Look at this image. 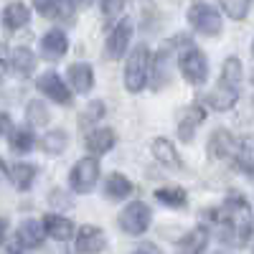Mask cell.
Wrapping results in <instances>:
<instances>
[{
	"instance_id": "6da1fadb",
	"label": "cell",
	"mask_w": 254,
	"mask_h": 254,
	"mask_svg": "<svg viewBox=\"0 0 254 254\" xmlns=\"http://www.w3.org/2000/svg\"><path fill=\"white\" fill-rule=\"evenodd\" d=\"M147 66H150V51L147 46H135V51L127 56L125 64V87L127 92H140L145 84H147Z\"/></svg>"
},
{
	"instance_id": "7a4b0ae2",
	"label": "cell",
	"mask_w": 254,
	"mask_h": 254,
	"mask_svg": "<svg viewBox=\"0 0 254 254\" xmlns=\"http://www.w3.org/2000/svg\"><path fill=\"white\" fill-rule=\"evenodd\" d=\"M150 206L142 203V201H132V203H127L122 211H120V229L125 231V234H130V237H140L147 231V226H150Z\"/></svg>"
},
{
	"instance_id": "3957f363",
	"label": "cell",
	"mask_w": 254,
	"mask_h": 254,
	"mask_svg": "<svg viewBox=\"0 0 254 254\" xmlns=\"http://www.w3.org/2000/svg\"><path fill=\"white\" fill-rule=\"evenodd\" d=\"M188 23L190 28H196L201 36H219L221 33V15L216 8H211L206 3H196L188 10Z\"/></svg>"
},
{
	"instance_id": "277c9868",
	"label": "cell",
	"mask_w": 254,
	"mask_h": 254,
	"mask_svg": "<svg viewBox=\"0 0 254 254\" xmlns=\"http://www.w3.org/2000/svg\"><path fill=\"white\" fill-rule=\"evenodd\" d=\"M178 69L186 76V81L198 87V84H203L208 79V59L198 49H188L178 56Z\"/></svg>"
},
{
	"instance_id": "5b68a950",
	"label": "cell",
	"mask_w": 254,
	"mask_h": 254,
	"mask_svg": "<svg viewBox=\"0 0 254 254\" xmlns=\"http://www.w3.org/2000/svg\"><path fill=\"white\" fill-rule=\"evenodd\" d=\"M97 178H99V160L92 155V158H81L69 173V183L76 193H89V190L97 186Z\"/></svg>"
},
{
	"instance_id": "8992f818",
	"label": "cell",
	"mask_w": 254,
	"mask_h": 254,
	"mask_svg": "<svg viewBox=\"0 0 254 254\" xmlns=\"http://www.w3.org/2000/svg\"><path fill=\"white\" fill-rule=\"evenodd\" d=\"M130 36H132V20L122 18L120 23L115 26V31L107 36V44H104V54H107V59H112V61L122 59L127 46H130Z\"/></svg>"
},
{
	"instance_id": "52a82bcc",
	"label": "cell",
	"mask_w": 254,
	"mask_h": 254,
	"mask_svg": "<svg viewBox=\"0 0 254 254\" xmlns=\"http://www.w3.org/2000/svg\"><path fill=\"white\" fill-rule=\"evenodd\" d=\"M36 87H38L41 94L49 97V99H54L56 104H69V102H71V92H69V87L64 84V79H61L56 71L41 74L38 81H36Z\"/></svg>"
},
{
	"instance_id": "ba28073f",
	"label": "cell",
	"mask_w": 254,
	"mask_h": 254,
	"mask_svg": "<svg viewBox=\"0 0 254 254\" xmlns=\"http://www.w3.org/2000/svg\"><path fill=\"white\" fill-rule=\"evenodd\" d=\"M104 247H107V234L99 226L87 224L76 231V252L79 254H99V252H104Z\"/></svg>"
},
{
	"instance_id": "9c48e42d",
	"label": "cell",
	"mask_w": 254,
	"mask_h": 254,
	"mask_svg": "<svg viewBox=\"0 0 254 254\" xmlns=\"http://www.w3.org/2000/svg\"><path fill=\"white\" fill-rule=\"evenodd\" d=\"M15 239H18V247L20 249H38L41 244H44V239H46L44 224L36 221V219H26L23 224L18 226Z\"/></svg>"
},
{
	"instance_id": "30bf717a",
	"label": "cell",
	"mask_w": 254,
	"mask_h": 254,
	"mask_svg": "<svg viewBox=\"0 0 254 254\" xmlns=\"http://www.w3.org/2000/svg\"><path fill=\"white\" fill-rule=\"evenodd\" d=\"M208 247V229L196 226L176 242V254H203Z\"/></svg>"
},
{
	"instance_id": "8fae6325",
	"label": "cell",
	"mask_w": 254,
	"mask_h": 254,
	"mask_svg": "<svg viewBox=\"0 0 254 254\" xmlns=\"http://www.w3.org/2000/svg\"><path fill=\"white\" fill-rule=\"evenodd\" d=\"M41 224H44L46 237H51L56 242H69L74 237V221L61 214H46Z\"/></svg>"
},
{
	"instance_id": "7c38bea8",
	"label": "cell",
	"mask_w": 254,
	"mask_h": 254,
	"mask_svg": "<svg viewBox=\"0 0 254 254\" xmlns=\"http://www.w3.org/2000/svg\"><path fill=\"white\" fill-rule=\"evenodd\" d=\"M69 49V38L64 31H49L41 38V56L46 61H59Z\"/></svg>"
},
{
	"instance_id": "4fadbf2b",
	"label": "cell",
	"mask_w": 254,
	"mask_h": 254,
	"mask_svg": "<svg viewBox=\"0 0 254 254\" xmlns=\"http://www.w3.org/2000/svg\"><path fill=\"white\" fill-rule=\"evenodd\" d=\"M117 142V135L115 130H110V127H99V130H92L87 135V140H84V145H87V150L92 155H104V153H110L112 147Z\"/></svg>"
},
{
	"instance_id": "5bb4252c",
	"label": "cell",
	"mask_w": 254,
	"mask_h": 254,
	"mask_svg": "<svg viewBox=\"0 0 254 254\" xmlns=\"http://www.w3.org/2000/svg\"><path fill=\"white\" fill-rule=\"evenodd\" d=\"M203 122V110L198 107V104H188V107L181 112L178 117V137L183 142H190V137H193L196 127Z\"/></svg>"
},
{
	"instance_id": "9a60e30c",
	"label": "cell",
	"mask_w": 254,
	"mask_h": 254,
	"mask_svg": "<svg viewBox=\"0 0 254 254\" xmlns=\"http://www.w3.org/2000/svg\"><path fill=\"white\" fill-rule=\"evenodd\" d=\"M234 137H231L229 130H216L214 135L208 137V145H206V150H208V158L211 160H221L226 158L231 150H234Z\"/></svg>"
},
{
	"instance_id": "2e32d148",
	"label": "cell",
	"mask_w": 254,
	"mask_h": 254,
	"mask_svg": "<svg viewBox=\"0 0 254 254\" xmlns=\"http://www.w3.org/2000/svg\"><path fill=\"white\" fill-rule=\"evenodd\" d=\"M66 74H69V84L74 87V92L87 94L94 87V71L89 64H71Z\"/></svg>"
},
{
	"instance_id": "e0dca14e",
	"label": "cell",
	"mask_w": 254,
	"mask_h": 254,
	"mask_svg": "<svg viewBox=\"0 0 254 254\" xmlns=\"http://www.w3.org/2000/svg\"><path fill=\"white\" fill-rule=\"evenodd\" d=\"M153 155L158 158V163H163L165 168H181V155L178 150L173 147V142L168 140V137H155L153 142Z\"/></svg>"
},
{
	"instance_id": "ac0fdd59",
	"label": "cell",
	"mask_w": 254,
	"mask_h": 254,
	"mask_svg": "<svg viewBox=\"0 0 254 254\" xmlns=\"http://www.w3.org/2000/svg\"><path fill=\"white\" fill-rule=\"evenodd\" d=\"M132 183H130V178L127 176H122V173H112L110 178H107V183H104V196L107 198H112V201H122V198H127V196H132Z\"/></svg>"
},
{
	"instance_id": "d6986e66",
	"label": "cell",
	"mask_w": 254,
	"mask_h": 254,
	"mask_svg": "<svg viewBox=\"0 0 254 254\" xmlns=\"http://www.w3.org/2000/svg\"><path fill=\"white\" fill-rule=\"evenodd\" d=\"M8 178L18 190H28L36 181V168L28 163H13V165H8Z\"/></svg>"
},
{
	"instance_id": "ffe728a7",
	"label": "cell",
	"mask_w": 254,
	"mask_h": 254,
	"mask_svg": "<svg viewBox=\"0 0 254 254\" xmlns=\"http://www.w3.org/2000/svg\"><path fill=\"white\" fill-rule=\"evenodd\" d=\"M28 20H31V10H28L23 3H8V5H5V10H3V26H5L8 31L23 28Z\"/></svg>"
},
{
	"instance_id": "44dd1931",
	"label": "cell",
	"mask_w": 254,
	"mask_h": 254,
	"mask_svg": "<svg viewBox=\"0 0 254 254\" xmlns=\"http://www.w3.org/2000/svg\"><path fill=\"white\" fill-rule=\"evenodd\" d=\"M8 66L13 74H20V76H28L36 66V59H33V51L26 49V46H20V49H13L10 59H8Z\"/></svg>"
},
{
	"instance_id": "7402d4cb",
	"label": "cell",
	"mask_w": 254,
	"mask_h": 254,
	"mask_svg": "<svg viewBox=\"0 0 254 254\" xmlns=\"http://www.w3.org/2000/svg\"><path fill=\"white\" fill-rule=\"evenodd\" d=\"M237 99H239V92H237V89L224 87V84H219V89H214V92H211V94L206 97V102H208L214 110H219V112L231 110V107L237 104Z\"/></svg>"
},
{
	"instance_id": "603a6c76",
	"label": "cell",
	"mask_w": 254,
	"mask_h": 254,
	"mask_svg": "<svg viewBox=\"0 0 254 254\" xmlns=\"http://www.w3.org/2000/svg\"><path fill=\"white\" fill-rule=\"evenodd\" d=\"M155 198H158L163 206H168V208H183V206L188 203V193H186L183 188H178V186L158 188V190H155Z\"/></svg>"
},
{
	"instance_id": "cb8c5ba5",
	"label": "cell",
	"mask_w": 254,
	"mask_h": 254,
	"mask_svg": "<svg viewBox=\"0 0 254 254\" xmlns=\"http://www.w3.org/2000/svg\"><path fill=\"white\" fill-rule=\"evenodd\" d=\"M242 81V61L237 56H229L221 66V84L229 89H237Z\"/></svg>"
},
{
	"instance_id": "d4e9b609",
	"label": "cell",
	"mask_w": 254,
	"mask_h": 254,
	"mask_svg": "<svg viewBox=\"0 0 254 254\" xmlns=\"http://www.w3.org/2000/svg\"><path fill=\"white\" fill-rule=\"evenodd\" d=\"M41 145H44V150L49 155H61L64 150H66V145H69V137H66V132H64V130H54V132L44 135Z\"/></svg>"
},
{
	"instance_id": "484cf974",
	"label": "cell",
	"mask_w": 254,
	"mask_h": 254,
	"mask_svg": "<svg viewBox=\"0 0 254 254\" xmlns=\"http://www.w3.org/2000/svg\"><path fill=\"white\" fill-rule=\"evenodd\" d=\"M10 150H15V153H28L31 147L36 145V137H33V132L31 130H26V127H20V130H13L10 132Z\"/></svg>"
},
{
	"instance_id": "4316f807",
	"label": "cell",
	"mask_w": 254,
	"mask_h": 254,
	"mask_svg": "<svg viewBox=\"0 0 254 254\" xmlns=\"http://www.w3.org/2000/svg\"><path fill=\"white\" fill-rule=\"evenodd\" d=\"M224 13L234 20H244L249 15V8H252V0H219Z\"/></svg>"
},
{
	"instance_id": "83f0119b",
	"label": "cell",
	"mask_w": 254,
	"mask_h": 254,
	"mask_svg": "<svg viewBox=\"0 0 254 254\" xmlns=\"http://www.w3.org/2000/svg\"><path fill=\"white\" fill-rule=\"evenodd\" d=\"M26 117H28V122H31L33 127L46 125V122H49V110H46V104L41 102V99L28 102V107H26Z\"/></svg>"
},
{
	"instance_id": "f1b7e54d",
	"label": "cell",
	"mask_w": 254,
	"mask_h": 254,
	"mask_svg": "<svg viewBox=\"0 0 254 254\" xmlns=\"http://www.w3.org/2000/svg\"><path fill=\"white\" fill-rule=\"evenodd\" d=\"M239 165L247 176H252V140H244L242 142V150H239Z\"/></svg>"
},
{
	"instance_id": "f546056e",
	"label": "cell",
	"mask_w": 254,
	"mask_h": 254,
	"mask_svg": "<svg viewBox=\"0 0 254 254\" xmlns=\"http://www.w3.org/2000/svg\"><path fill=\"white\" fill-rule=\"evenodd\" d=\"M125 5H127V0H102V13L107 18H115L125 10Z\"/></svg>"
},
{
	"instance_id": "4dcf8cb0",
	"label": "cell",
	"mask_w": 254,
	"mask_h": 254,
	"mask_svg": "<svg viewBox=\"0 0 254 254\" xmlns=\"http://www.w3.org/2000/svg\"><path fill=\"white\" fill-rule=\"evenodd\" d=\"M102 112H104V104H102V102H89V107L84 110L81 120H84V122H94V120L102 117Z\"/></svg>"
},
{
	"instance_id": "1f68e13d",
	"label": "cell",
	"mask_w": 254,
	"mask_h": 254,
	"mask_svg": "<svg viewBox=\"0 0 254 254\" xmlns=\"http://www.w3.org/2000/svg\"><path fill=\"white\" fill-rule=\"evenodd\" d=\"M56 3H59V0H33L36 10H38L41 15H46V18H54V13H56Z\"/></svg>"
},
{
	"instance_id": "d6a6232c",
	"label": "cell",
	"mask_w": 254,
	"mask_h": 254,
	"mask_svg": "<svg viewBox=\"0 0 254 254\" xmlns=\"http://www.w3.org/2000/svg\"><path fill=\"white\" fill-rule=\"evenodd\" d=\"M10 130H13V122H10V117H8L5 112H0V137L8 135Z\"/></svg>"
},
{
	"instance_id": "836d02e7",
	"label": "cell",
	"mask_w": 254,
	"mask_h": 254,
	"mask_svg": "<svg viewBox=\"0 0 254 254\" xmlns=\"http://www.w3.org/2000/svg\"><path fill=\"white\" fill-rule=\"evenodd\" d=\"M132 254H160V249H158L155 244H140Z\"/></svg>"
},
{
	"instance_id": "e575fe53",
	"label": "cell",
	"mask_w": 254,
	"mask_h": 254,
	"mask_svg": "<svg viewBox=\"0 0 254 254\" xmlns=\"http://www.w3.org/2000/svg\"><path fill=\"white\" fill-rule=\"evenodd\" d=\"M64 3H66L69 8H74V10H76V8H87V5H92L94 0H64Z\"/></svg>"
},
{
	"instance_id": "d590c367",
	"label": "cell",
	"mask_w": 254,
	"mask_h": 254,
	"mask_svg": "<svg viewBox=\"0 0 254 254\" xmlns=\"http://www.w3.org/2000/svg\"><path fill=\"white\" fill-rule=\"evenodd\" d=\"M5 234H8V221H5V219H0V244L5 242Z\"/></svg>"
},
{
	"instance_id": "8d00e7d4",
	"label": "cell",
	"mask_w": 254,
	"mask_h": 254,
	"mask_svg": "<svg viewBox=\"0 0 254 254\" xmlns=\"http://www.w3.org/2000/svg\"><path fill=\"white\" fill-rule=\"evenodd\" d=\"M3 69H5V66H3V61H0V81H3Z\"/></svg>"
},
{
	"instance_id": "74e56055",
	"label": "cell",
	"mask_w": 254,
	"mask_h": 254,
	"mask_svg": "<svg viewBox=\"0 0 254 254\" xmlns=\"http://www.w3.org/2000/svg\"><path fill=\"white\" fill-rule=\"evenodd\" d=\"M10 254H23V252H20V249H10Z\"/></svg>"
},
{
	"instance_id": "f35d334b",
	"label": "cell",
	"mask_w": 254,
	"mask_h": 254,
	"mask_svg": "<svg viewBox=\"0 0 254 254\" xmlns=\"http://www.w3.org/2000/svg\"><path fill=\"white\" fill-rule=\"evenodd\" d=\"M3 168H5V165H3V160H0V173H3Z\"/></svg>"
}]
</instances>
